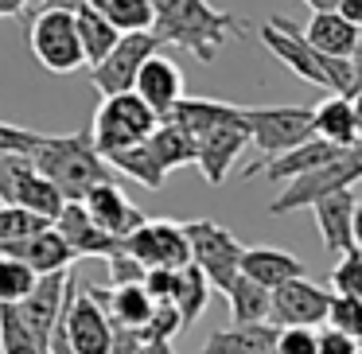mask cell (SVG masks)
Returning <instances> with one entry per match:
<instances>
[{"mask_svg": "<svg viewBox=\"0 0 362 354\" xmlns=\"http://www.w3.org/2000/svg\"><path fill=\"white\" fill-rule=\"evenodd\" d=\"M183 234H187V245H191V261L203 269L211 288L226 292L230 284H234V276L242 273L245 245L238 242L226 226H218V222H211V218L183 222Z\"/></svg>", "mask_w": 362, "mask_h": 354, "instance_id": "8", "label": "cell"}, {"mask_svg": "<svg viewBox=\"0 0 362 354\" xmlns=\"http://www.w3.org/2000/svg\"><path fill=\"white\" fill-rule=\"evenodd\" d=\"M0 354H51L47 346L24 327L16 304H0Z\"/></svg>", "mask_w": 362, "mask_h": 354, "instance_id": "30", "label": "cell"}, {"mask_svg": "<svg viewBox=\"0 0 362 354\" xmlns=\"http://www.w3.org/2000/svg\"><path fill=\"white\" fill-rule=\"evenodd\" d=\"M195 141H199L195 164H199V172H203V179L211 183V187H222L230 167L238 164V156L250 148V129H245V121H242V110H238V117H226V121H218V125L203 129Z\"/></svg>", "mask_w": 362, "mask_h": 354, "instance_id": "11", "label": "cell"}, {"mask_svg": "<svg viewBox=\"0 0 362 354\" xmlns=\"http://www.w3.org/2000/svg\"><path fill=\"white\" fill-rule=\"evenodd\" d=\"M32 0H0V20L4 16H24Z\"/></svg>", "mask_w": 362, "mask_h": 354, "instance_id": "45", "label": "cell"}, {"mask_svg": "<svg viewBox=\"0 0 362 354\" xmlns=\"http://www.w3.org/2000/svg\"><path fill=\"white\" fill-rule=\"evenodd\" d=\"M0 253H12V257L28 261V265L35 269V276L59 273V269H71L74 261H78V253H74L71 242H66V237L55 230V222H51V226H43V230H35L32 237H24V242L4 245Z\"/></svg>", "mask_w": 362, "mask_h": 354, "instance_id": "16", "label": "cell"}, {"mask_svg": "<svg viewBox=\"0 0 362 354\" xmlns=\"http://www.w3.org/2000/svg\"><path fill=\"white\" fill-rule=\"evenodd\" d=\"M335 152H339V144H331V141H323V136L312 133L308 141H300V144H292V148L276 152L273 160H265L257 172H265L269 179H296V175L320 167L323 160H331Z\"/></svg>", "mask_w": 362, "mask_h": 354, "instance_id": "19", "label": "cell"}, {"mask_svg": "<svg viewBox=\"0 0 362 354\" xmlns=\"http://www.w3.org/2000/svg\"><path fill=\"white\" fill-rule=\"evenodd\" d=\"M156 125H160V117L152 113V105L136 90H121V94H110L102 102V110L90 121V133H94L98 152L113 156V152L129 148V144L148 141V133Z\"/></svg>", "mask_w": 362, "mask_h": 354, "instance_id": "6", "label": "cell"}, {"mask_svg": "<svg viewBox=\"0 0 362 354\" xmlns=\"http://www.w3.org/2000/svg\"><path fill=\"white\" fill-rule=\"evenodd\" d=\"M121 32H144L152 28V4L148 0H86Z\"/></svg>", "mask_w": 362, "mask_h": 354, "instance_id": "31", "label": "cell"}, {"mask_svg": "<svg viewBox=\"0 0 362 354\" xmlns=\"http://www.w3.org/2000/svg\"><path fill=\"white\" fill-rule=\"evenodd\" d=\"M121 249H129L144 269H180L191 261V245L183 234V222L172 218H144L133 234L121 237Z\"/></svg>", "mask_w": 362, "mask_h": 354, "instance_id": "10", "label": "cell"}, {"mask_svg": "<svg viewBox=\"0 0 362 354\" xmlns=\"http://www.w3.org/2000/svg\"><path fill=\"white\" fill-rule=\"evenodd\" d=\"M273 354H315V327H276Z\"/></svg>", "mask_w": 362, "mask_h": 354, "instance_id": "37", "label": "cell"}, {"mask_svg": "<svg viewBox=\"0 0 362 354\" xmlns=\"http://www.w3.org/2000/svg\"><path fill=\"white\" fill-rule=\"evenodd\" d=\"M16 203H20V206H28V211H35V214H43V218H51V222H55L66 199H63V191H59L55 183H51L47 175H43L40 167H35V172L24 179V187L16 191Z\"/></svg>", "mask_w": 362, "mask_h": 354, "instance_id": "29", "label": "cell"}, {"mask_svg": "<svg viewBox=\"0 0 362 354\" xmlns=\"http://www.w3.org/2000/svg\"><path fill=\"white\" fill-rule=\"evenodd\" d=\"M354 187L346 191H331V195L315 199L312 203V214H315V226L323 234V245L327 253H343L354 245V234H351V222H354Z\"/></svg>", "mask_w": 362, "mask_h": 354, "instance_id": "18", "label": "cell"}, {"mask_svg": "<svg viewBox=\"0 0 362 354\" xmlns=\"http://www.w3.org/2000/svg\"><path fill=\"white\" fill-rule=\"evenodd\" d=\"M82 203H86L90 218H94L98 226H102V230H110V234H117V237L133 234V230L144 222V214H141V211H136V206L125 199V191L117 187V179L90 187Z\"/></svg>", "mask_w": 362, "mask_h": 354, "instance_id": "17", "label": "cell"}, {"mask_svg": "<svg viewBox=\"0 0 362 354\" xmlns=\"http://www.w3.org/2000/svg\"><path fill=\"white\" fill-rule=\"evenodd\" d=\"M211 281L203 276V269L195 265V261H187V265H180V273H175V292H172V304L180 307L183 315V327H191V323L199 319V315L206 312V304H211Z\"/></svg>", "mask_w": 362, "mask_h": 354, "instance_id": "27", "label": "cell"}, {"mask_svg": "<svg viewBox=\"0 0 362 354\" xmlns=\"http://www.w3.org/2000/svg\"><path fill=\"white\" fill-rule=\"evenodd\" d=\"M175 273L180 269H144V292H148L152 300H172V292H175Z\"/></svg>", "mask_w": 362, "mask_h": 354, "instance_id": "41", "label": "cell"}, {"mask_svg": "<svg viewBox=\"0 0 362 354\" xmlns=\"http://www.w3.org/2000/svg\"><path fill=\"white\" fill-rule=\"evenodd\" d=\"M351 234H354V245L362 249V199H354V222H351Z\"/></svg>", "mask_w": 362, "mask_h": 354, "instance_id": "47", "label": "cell"}, {"mask_svg": "<svg viewBox=\"0 0 362 354\" xmlns=\"http://www.w3.org/2000/svg\"><path fill=\"white\" fill-rule=\"evenodd\" d=\"M105 261H110V284H141L144 281V265L129 249L110 253Z\"/></svg>", "mask_w": 362, "mask_h": 354, "instance_id": "39", "label": "cell"}, {"mask_svg": "<svg viewBox=\"0 0 362 354\" xmlns=\"http://www.w3.org/2000/svg\"><path fill=\"white\" fill-rule=\"evenodd\" d=\"M354 183H362V144H346V148H339L331 160H323L320 167L288 179V187L269 203V214L281 218V214L312 206L315 199L331 195V191H346V187H354Z\"/></svg>", "mask_w": 362, "mask_h": 354, "instance_id": "5", "label": "cell"}, {"mask_svg": "<svg viewBox=\"0 0 362 354\" xmlns=\"http://www.w3.org/2000/svg\"><path fill=\"white\" fill-rule=\"evenodd\" d=\"M331 288L343 292V296H358L362 300V249L351 245V249L339 253L335 269H331Z\"/></svg>", "mask_w": 362, "mask_h": 354, "instance_id": "34", "label": "cell"}, {"mask_svg": "<svg viewBox=\"0 0 362 354\" xmlns=\"http://www.w3.org/2000/svg\"><path fill=\"white\" fill-rule=\"evenodd\" d=\"M113 164V172H125L129 179H136L141 187H148V191H160L164 187V167H160V160L152 156V148H148V141H141V144H129V148H121V152H113V156H105Z\"/></svg>", "mask_w": 362, "mask_h": 354, "instance_id": "28", "label": "cell"}, {"mask_svg": "<svg viewBox=\"0 0 362 354\" xmlns=\"http://www.w3.org/2000/svg\"><path fill=\"white\" fill-rule=\"evenodd\" d=\"M32 160H35V167L63 191V199H86L90 187L117 179L113 164L98 152L90 125L78 129V133H71V136H43L40 148L32 152Z\"/></svg>", "mask_w": 362, "mask_h": 354, "instance_id": "2", "label": "cell"}, {"mask_svg": "<svg viewBox=\"0 0 362 354\" xmlns=\"http://www.w3.org/2000/svg\"><path fill=\"white\" fill-rule=\"evenodd\" d=\"M242 273L253 276L265 288H276L281 281H292V276H304L308 265L288 249H276V245H253V249L242 253Z\"/></svg>", "mask_w": 362, "mask_h": 354, "instance_id": "21", "label": "cell"}, {"mask_svg": "<svg viewBox=\"0 0 362 354\" xmlns=\"http://www.w3.org/2000/svg\"><path fill=\"white\" fill-rule=\"evenodd\" d=\"M312 133L323 141L339 144H358L354 136V110H351V94H327L320 105H312Z\"/></svg>", "mask_w": 362, "mask_h": 354, "instance_id": "23", "label": "cell"}, {"mask_svg": "<svg viewBox=\"0 0 362 354\" xmlns=\"http://www.w3.org/2000/svg\"><path fill=\"white\" fill-rule=\"evenodd\" d=\"M304 40L312 43L320 55L351 59L354 43H358V28H354L346 16H339L335 8H323V12H312V24L304 28Z\"/></svg>", "mask_w": 362, "mask_h": 354, "instance_id": "22", "label": "cell"}, {"mask_svg": "<svg viewBox=\"0 0 362 354\" xmlns=\"http://www.w3.org/2000/svg\"><path fill=\"white\" fill-rule=\"evenodd\" d=\"M152 4V28L160 47H183L211 66L226 40H245V24L234 12H218L206 0H148Z\"/></svg>", "mask_w": 362, "mask_h": 354, "instance_id": "1", "label": "cell"}, {"mask_svg": "<svg viewBox=\"0 0 362 354\" xmlns=\"http://www.w3.org/2000/svg\"><path fill=\"white\" fill-rule=\"evenodd\" d=\"M24 35L32 47L35 63L51 74H74L86 66L78 43V28H74V12L63 8H40V12H24Z\"/></svg>", "mask_w": 362, "mask_h": 354, "instance_id": "4", "label": "cell"}, {"mask_svg": "<svg viewBox=\"0 0 362 354\" xmlns=\"http://www.w3.org/2000/svg\"><path fill=\"white\" fill-rule=\"evenodd\" d=\"M148 148H152V156L160 160L164 172H172V167H187V164H195V156H199L195 133H187L180 121H160V125L148 133Z\"/></svg>", "mask_w": 362, "mask_h": 354, "instance_id": "24", "label": "cell"}, {"mask_svg": "<svg viewBox=\"0 0 362 354\" xmlns=\"http://www.w3.org/2000/svg\"><path fill=\"white\" fill-rule=\"evenodd\" d=\"M327 300H331V292L320 288L315 281H308V273L281 281L273 288L269 323H276V327H320L327 319Z\"/></svg>", "mask_w": 362, "mask_h": 354, "instance_id": "12", "label": "cell"}, {"mask_svg": "<svg viewBox=\"0 0 362 354\" xmlns=\"http://www.w3.org/2000/svg\"><path fill=\"white\" fill-rule=\"evenodd\" d=\"M335 12L346 16L354 28H362V0H335Z\"/></svg>", "mask_w": 362, "mask_h": 354, "instance_id": "42", "label": "cell"}, {"mask_svg": "<svg viewBox=\"0 0 362 354\" xmlns=\"http://www.w3.org/2000/svg\"><path fill=\"white\" fill-rule=\"evenodd\" d=\"M55 230L71 242V249L78 253V257H110V253L121 249V237L98 226V222L90 218L82 199H66L59 218H55Z\"/></svg>", "mask_w": 362, "mask_h": 354, "instance_id": "14", "label": "cell"}, {"mask_svg": "<svg viewBox=\"0 0 362 354\" xmlns=\"http://www.w3.org/2000/svg\"><path fill=\"white\" fill-rule=\"evenodd\" d=\"M261 40H265V47L273 51L292 74H300L304 82L327 90V94H354L351 59L320 55V51L304 40V28H296L288 16H269V24L261 28Z\"/></svg>", "mask_w": 362, "mask_h": 354, "instance_id": "3", "label": "cell"}, {"mask_svg": "<svg viewBox=\"0 0 362 354\" xmlns=\"http://www.w3.org/2000/svg\"><path fill=\"white\" fill-rule=\"evenodd\" d=\"M136 354H175V346H172V338H141Z\"/></svg>", "mask_w": 362, "mask_h": 354, "instance_id": "43", "label": "cell"}, {"mask_svg": "<svg viewBox=\"0 0 362 354\" xmlns=\"http://www.w3.org/2000/svg\"><path fill=\"white\" fill-rule=\"evenodd\" d=\"M71 281H74L71 269L43 273V276H35V288L16 304V312H20V319H24V327L32 331V335L40 338L43 346L51 343V327H55L59 312H63V300H66V288H71Z\"/></svg>", "mask_w": 362, "mask_h": 354, "instance_id": "13", "label": "cell"}, {"mask_svg": "<svg viewBox=\"0 0 362 354\" xmlns=\"http://www.w3.org/2000/svg\"><path fill=\"white\" fill-rule=\"evenodd\" d=\"M43 226H51V218H43V214L28 211L20 203H0V249L12 242H24V237H32Z\"/></svg>", "mask_w": 362, "mask_h": 354, "instance_id": "32", "label": "cell"}, {"mask_svg": "<svg viewBox=\"0 0 362 354\" xmlns=\"http://www.w3.org/2000/svg\"><path fill=\"white\" fill-rule=\"evenodd\" d=\"M180 331H183V315H180V307H175L172 300H160V304L152 307V315L144 319L141 338H175Z\"/></svg>", "mask_w": 362, "mask_h": 354, "instance_id": "36", "label": "cell"}, {"mask_svg": "<svg viewBox=\"0 0 362 354\" xmlns=\"http://www.w3.org/2000/svg\"><path fill=\"white\" fill-rule=\"evenodd\" d=\"M47 133H32V129H20V125H8V121H0V152H24L32 156L40 148V141Z\"/></svg>", "mask_w": 362, "mask_h": 354, "instance_id": "38", "label": "cell"}, {"mask_svg": "<svg viewBox=\"0 0 362 354\" xmlns=\"http://www.w3.org/2000/svg\"><path fill=\"white\" fill-rule=\"evenodd\" d=\"M74 28H78V43H82V55H86V66H94L98 59H105L113 51V43L121 40V28H113L94 4H86V0L74 8Z\"/></svg>", "mask_w": 362, "mask_h": 354, "instance_id": "25", "label": "cell"}, {"mask_svg": "<svg viewBox=\"0 0 362 354\" xmlns=\"http://www.w3.org/2000/svg\"><path fill=\"white\" fill-rule=\"evenodd\" d=\"M133 90L152 105V113L164 121L168 113H172V105L183 98V71L168 55H160V51H156V55L144 59V66H141V74H136Z\"/></svg>", "mask_w": 362, "mask_h": 354, "instance_id": "15", "label": "cell"}, {"mask_svg": "<svg viewBox=\"0 0 362 354\" xmlns=\"http://www.w3.org/2000/svg\"><path fill=\"white\" fill-rule=\"evenodd\" d=\"M351 71H354V90H362V28H358V43L351 51Z\"/></svg>", "mask_w": 362, "mask_h": 354, "instance_id": "44", "label": "cell"}, {"mask_svg": "<svg viewBox=\"0 0 362 354\" xmlns=\"http://www.w3.org/2000/svg\"><path fill=\"white\" fill-rule=\"evenodd\" d=\"M35 288V269L28 261L0 253V304H20Z\"/></svg>", "mask_w": 362, "mask_h": 354, "instance_id": "33", "label": "cell"}, {"mask_svg": "<svg viewBox=\"0 0 362 354\" xmlns=\"http://www.w3.org/2000/svg\"><path fill=\"white\" fill-rule=\"evenodd\" d=\"M160 51V40L144 28V32H121V40L113 43V51L105 59H98L90 66V82L102 98L121 94V90H133L136 74H141L144 59Z\"/></svg>", "mask_w": 362, "mask_h": 354, "instance_id": "9", "label": "cell"}, {"mask_svg": "<svg viewBox=\"0 0 362 354\" xmlns=\"http://www.w3.org/2000/svg\"><path fill=\"white\" fill-rule=\"evenodd\" d=\"M358 354H362V346H358Z\"/></svg>", "mask_w": 362, "mask_h": 354, "instance_id": "49", "label": "cell"}, {"mask_svg": "<svg viewBox=\"0 0 362 354\" xmlns=\"http://www.w3.org/2000/svg\"><path fill=\"white\" fill-rule=\"evenodd\" d=\"M327 327H339L346 335L362 338V300L358 296H343V292H331L327 300Z\"/></svg>", "mask_w": 362, "mask_h": 354, "instance_id": "35", "label": "cell"}, {"mask_svg": "<svg viewBox=\"0 0 362 354\" xmlns=\"http://www.w3.org/2000/svg\"><path fill=\"white\" fill-rule=\"evenodd\" d=\"M276 323H234L226 331H214L199 354H273Z\"/></svg>", "mask_w": 362, "mask_h": 354, "instance_id": "20", "label": "cell"}, {"mask_svg": "<svg viewBox=\"0 0 362 354\" xmlns=\"http://www.w3.org/2000/svg\"><path fill=\"white\" fill-rule=\"evenodd\" d=\"M312 12H323V8H335V0H304Z\"/></svg>", "mask_w": 362, "mask_h": 354, "instance_id": "48", "label": "cell"}, {"mask_svg": "<svg viewBox=\"0 0 362 354\" xmlns=\"http://www.w3.org/2000/svg\"><path fill=\"white\" fill-rule=\"evenodd\" d=\"M242 121L250 129V144L261 152V160L245 167V175H257L265 160L312 136V105H242Z\"/></svg>", "mask_w": 362, "mask_h": 354, "instance_id": "7", "label": "cell"}, {"mask_svg": "<svg viewBox=\"0 0 362 354\" xmlns=\"http://www.w3.org/2000/svg\"><path fill=\"white\" fill-rule=\"evenodd\" d=\"M358 346H362V338L346 335L339 327H323L315 335V354H358Z\"/></svg>", "mask_w": 362, "mask_h": 354, "instance_id": "40", "label": "cell"}, {"mask_svg": "<svg viewBox=\"0 0 362 354\" xmlns=\"http://www.w3.org/2000/svg\"><path fill=\"white\" fill-rule=\"evenodd\" d=\"M351 110H354V136H358V144H362V90L351 94Z\"/></svg>", "mask_w": 362, "mask_h": 354, "instance_id": "46", "label": "cell"}, {"mask_svg": "<svg viewBox=\"0 0 362 354\" xmlns=\"http://www.w3.org/2000/svg\"><path fill=\"white\" fill-rule=\"evenodd\" d=\"M226 304H230V319L234 323H265L269 319V304H273V288L257 284L253 276L238 273L234 284L226 292Z\"/></svg>", "mask_w": 362, "mask_h": 354, "instance_id": "26", "label": "cell"}]
</instances>
